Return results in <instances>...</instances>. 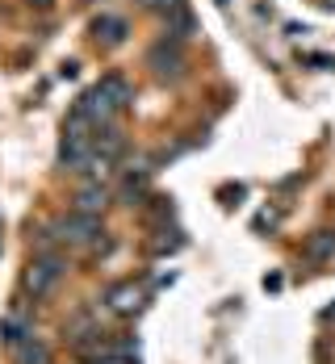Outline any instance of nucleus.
<instances>
[{"mask_svg":"<svg viewBox=\"0 0 335 364\" xmlns=\"http://www.w3.org/2000/svg\"><path fill=\"white\" fill-rule=\"evenodd\" d=\"M331 255H335V235L331 230H319V235L306 243V259H310V264H323V259H331Z\"/></svg>","mask_w":335,"mask_h":364,"instance_id":"obj_8","label":"nucleus"},{"mask_svg":"<svg viewBox=\"0 0 335 364\" xmlns=\"http://www.w3.org/2000/svg\"><path fill=\"white\" fill-rule=\"evenodd\" d=\"M97 88H101V92H105V97L113 101V109H126V105L134 101V92H130V84H126L122 75H105Z\"/></svg>","mask_w":335,"mask_h":364,"instance_id":"obj_6","label":"nucleus"},{"mask_svg":"<svg viewBox=\"0 0 335 364\" xmlns=\"http://www.w3.org/2000/svg\"><path fill=\"white\" fill-rule=\"evenodd\" d=\"M105 201H110L105 184H84V188L75 193V210H84V214H101V210H105Z\"/></svg>","mask_w":335,"mask_h":364,"instance_id":"obj_5","label":"nucleus"},{"mask_svg":"<svg viewBox=\"0 0 335 364\" xmlns=\"http://www.w3.org/2000/svg\"><path fill=\"white\" fill-rule=\"evenodd\" d=\"M92 34L101 38L105 46H117V42L126 38V21H122V17H97V26H92Z\"/></svg>","mask_w":335,"mask_h":364,"instance_id":"obj_9","label":"nucleus"},{"mask_svg":"<svg viewBox=\"0 0 335 364\" xmlns=\"http://www.w3.org/2000/svg\"><path fill=\"white\" fill-rule=\"evenodd\" d=\"M17 364H50V348L30 335V339L17 343Z\"/></svg>","mask_w":335,"mask_h":364,"instance_id":"obj_7","label":"nucleus"},{"mask_svg":"<svg viewBox=\"0 0 335 364\" xmlns=\"http://www.w3.org/2000/svg\"><path fill=\"white\" fill-rule=\"evenodd\" d=\"M4 339H9L13 348H17L21 339H30V327H26V318H17V314H13V318L4 323Z\"/></svg>","mask_w":335,"mask_h":364,"instance_id":"obj_12","label":"nucleus"},{"mask_svg":"<svg viewBox=\"0 0 335 364\" xmlns=\"http://www.w3.org/2000/svg\"><path fill=\"white\" fill-rule=\"evenodd\" d=\"M75 109L84 113V117H88L92 126H101L105 117H113V113H117V109H113V101H110V97H105V92H101V88H92V92H84Z\"/></svg>","mask_w":335,"mask_h":364,"instance_id":"obj_4","label":"nucleus"},{"mask_svg":"<svg viewBox=\"0 0 335 364\" xmlns=\"http://www.w3.org/2000/svg\"><path fill=\"white\" fill-rule=\"evenodd\" d=\"M323 318H335V306H327V310H323Z\"/></svg>","mask_w":335,"mask_h":364,"instance_id":"obj_15","label":"nucleus"},{"mask_svg":"<svg viewBox=\"0 0 335 364\" xmlns=\"http://www.w3.org/2000/svg\"><path fill=\"white\" fill-rule=\"evenodd\" d=\"M30 4H38V9H50V0H30Z\"/></svg>","mask_w":335,"mask_h":364,"instance_id":"obj_14","label":"nucleus"},{"mask_svg":"<svg viewBox=\"0 0 335 364\" xmlns=\"http://www.w3.org/2000/svg\"><path fill=\"white\" fill-rule=\"evenodd\" d=\"M63 259L59 255H38L34 264L26 268V277H21V285H26V293H34V297H46V293L59 285V277H63Z\"/></svg>","mask_w":335,"mask_h":364,"instance_id":"obj_1","label":"nucleus"},{"mask_svg":"<svg viewBox=\"0 0 335 364\" xmlns=\"http://www.w3.org/2000/svg\"><path fill=\"white\" fill-rule=\"evenodd\" d=\"M110 306H113V310H122V314H130V310L139 306L134 285H113V289H110Z\"/></svg>","mask_w":335,"mask_h":364,"instance_id":"obj_10","label":"nucleus"},{"mask_svg":"<svg viewBox=\"0 0 335 364\" xmlns=\"http://www.w3.org/2000/svg\"><path fill=\"white\" fill-rule=\"evenodd\" d=\"M181 0H143V9H151V13H172Z\"/></svg>","mask_w":335,"mask_h":364,"instance_id":"obj_13","label":"nucleus"},{"mask_svg":"<svg viewBox=\"0 0 335 364\" xmlns=\"http://www.w3.org/2000/svg\"><path fill=\"white\" fill-rule=\"evenodd\" d=\"M147 63L155 68V75L159 80H168V75H181V68H185V59H181V38H164V42H155L147 55Z\"/></svg>","mask_w":335,"mask_h":364,"instance_id":"obj_2","label":"nucleus"},{"mask_svg":"<svg viewBox=\"0 0 335 364\" xmlns=\"http://www.w3.org/2000/svg\"><path fill=\"white\" fill-rule=\"evenodd\" d=\"M97 235H101V218H97V214L75 210L72 218L59 222V239H63V243H92Z\"/></svg>","mask_w":335,"mask_h":364,"instance_id":"obj_3","label":"nucleus"},{"mask_svg":"<svg viewBox=\"0 0 335 364\" xmlns=\"http://www.w3.org/2000/svg\"><path fill=\"white\" fill-rule=\"evenodd\" d=\"M143 193H147V168H143V172H126L122 197H143Z\"/></svg>","mask_w":335,"mask_h":364,"instance_id":"obj_11","label":"nucleus"}]
</instances>
